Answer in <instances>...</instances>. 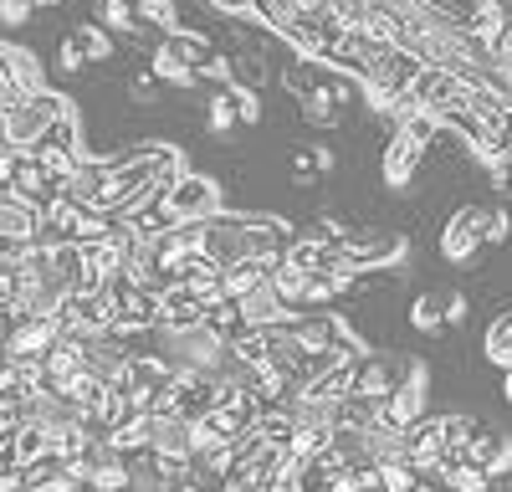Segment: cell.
Wrapping results in <instances>:
<instances>
[{
    "instance_id": "6da1fadb",
    "label": "cell",
    "mask_w": 512,
    "mask_h": 492,
    "mask_svg": "<svg viewBox=\"0 0 512 492\" xmlns=\"http://www.w3.org/2000/svg\"><path fill=\"white\" fill-rule=\"evenodd\" d=\"M487 216H492V205H461V211L446 221L441 231V257L451 267H472L482 257V246H487Z\"/></svg>"
},
{
    "instance_id": "7a4b0ae2",
    "label": "cell",
    "mask_w": 512,
    "mask_h": 492,
    "mask_svg": "<svg viewBox=\"0 0 512 492\" xmlns=\"http://www.w3.org/2000/svg\"><path fill=\"white\" fill-rule=\"evenodd\" d=\"M169 211H175L185 226H205V221H216L226 211V200H221V185L210 180V175H195L185 170L175 180V190H169Z\"/></svg>"
},
{
    "instance_id": "3957f363",
    "label": "cell",
    "mask_w": 512,
    "mask_h": 492,
    "mask_svg": "<svg viewBox=\"0 0 512 492\" xmlns=\"http://www.w3.org/2000/svg\"><path fill=\"white\" fill-rule=\"evenodd\" d=\"M333 257H338V267L344 272H374V267H384V262H400L405 257V236H390V231H354V236H344L333 246Z\"/></svg>"
},
{
    "instance_id": "277c9868",
    "label": "cell",
    "mask_w": 512,
    "mask_h": 492,
    "mask_svg": "<svg viewBox=\"0 0 512 492\" xmlns=\"http://www.w3.org/2000/svg\"><path fill=\"white\" fill-rule=\"evenodd\" d=\"M425 72V62L415 57V52H405V47H390V52H384V57H374L364 72H359V82H364V88H379L384 98H405L410 88H415V77Z\"/></svg>"
},
{
    "instance_id": "5b68a950",
    "label": "cell",
    "mask_w": 512,
    "mask_h": 492,
    "mask_svg": "<svg viewBox=\"0 0 512 492\" xmlns=\"http://www.w3.org/2000/svg\"><path fill=\"white\" fill-rule=\"evenodd\" d=\"M420 159H425V149L415 144V139H405V134H390V144H384V185L390 190H410L415 185V175H420Z\"/></svg>"
},
{
    "instance_id": "8992f818",
    "label": "cell",
    "mask_w": 512,
    "mask_h": 492,
    "mask_svg": "<svg viewBox=\"0 0 512 492\" xmlns=\"http://www.w3.org/2000/svg\"><path fill=\"white\" fill-rule=\"evenodd\" d=\"M205 298L190 293V287H169L159 298V328H205Z\"/></svg>"
},
{
    "instance_id": "52a82bcc",
    "label": "cell",
    "mask_w": 512,
    "mask_h": 492,
    "mask_svg": "<svg viewBox=\"0 0 512 492\" xmlns=\"http://www.w3.org/2000/svg\"><path fill=\"white\" fill-rule=\"evenodd\" d=\"M93 21L113 36H123L128 47H144V26H139V11L134 0H93Z\"/></svg>"
},
{
    "instance_id": "ba28073f",
    "label": "cell",
    "mask_w": 512,
    "mask_h": 492,
    "mask_svg": "<svg viewBox=\"0 0 512 492\" xmlns=\"http://www.w3.org/2000/svg\"><path fill=\"white\" fill-rule=\"evenodd\" d=\"M149 72L159 77V82H169V88H180V93H190V88H200V72L180 57V47L175 41H159L154 47V57H149Z\"/></svg>"
},
{
    "instance_id": "9c48e42d",
    "label": "cell",
    "mask_w": 512,
    "mask_h": 492,
    "mask_svg": "<svg viewBox=\"0 0 512 492\" xmlns=\"http://www.w3.org/2000/svg\"><path fill=\"white\" fill-rule=\"evenodd\" d=\"M241 318H246V328H277V323H287L297 313H287V303L277 298V287L267 282V287H256L251 298H241Z\"/></svg>"
},
{
    "instance_id": "30bf717a",
    "label": "cell",
    "mask_w": 512,
    "mask_h": 492,
    "mask_svg": "<svg viewBox=\"0 0 512 492\" xmlns=\"http://www.w3.org/2000/svg\"><path fill=\"white\" fill-rule=\"evenodd\" d=\"M149 451L154 457H190V421L149 416Z\"/></svg>"
},
{
    "instance_id": "8fae6325",
    "label": "cell",
    "mask_w": 512,
    "mask_h": 492,
    "mask_svg": "<svg viewBox=\"0 0 512 492\" xmlns=\"http://www.w3.org/2000/svg\"><path fill=\"white\" fill-rule=\"evenodd\" d=\"M328 446H333V431H328V426H297V431H292V441H287V451H292V467H308V462H318Z\"/></svg>"
},
{
    "instance_id": "7c38bea8",
    "label": "cell",
    "mask_w": 512,
    "mask_h": 492,
    "mask_svg": "<svg viewBox=\"0 0 512 492\" xmlns=\"http://www.w3.org/2000/svg\"><path fill=\"white\" fill-rule=\"evenodd\" d=\"M297 108H303V123H308V129H338V123H344V118H338L333 93H328V82H318V88H313L303 103H297Z\"/></svg>"
},
{
    "instance_id": "4fadbf2b",
    "label": "cell",
    "mask_w": 512,
    "mask_h": 492,
    "mask_svg": "<svg viewBox=\"0 0 512 492\" xmlns=\"http://www.w3.org/2000/svg\"><path fill=\"white\" fill-rule=\"evenodd\" d=\"M134 11L144 26H154L159 36H175L185 21H180V0H134Z\"/></svg>"
},
{
    "instance_id": "5bb4252c",
    "label": "cell",
    "mask_w": 512,
    "mask_h": 492,
    "mask_svg": "<svg viewBox=\"0 0 512 492\" xmlns=\"http://www.w3.org/2000/svg\"><path fill=\"white\" fill-rule=\"evenodd\" d=\"M241 123V113H236V98H231V88H221V93H210V103H205V129L216 134V139H226L231 129Z\"/></svg>"
},
{
    "instance_id": "9a60e30c",
    "label": "cell",
    "mask_w": 512,
    "mask_h": 492,
    "mask_svg": "<svg viewBox=\"0 0 512 492\" xmlns=\"http://www.w3.org/2000/svg\"><path fill=\"white\" fill-rule=\"evenodd\" d=\"M72 36H77V47L88 52V62H108V57L118 52V41H113V31H103L98 21H82V26H77Z\"/></svg>"
},
{
    "instance_id": "2e32d148",
    "label": "cell",
    "mask_w": 512,
    "mask_h": 492,
    "mask_svg": "<svg viewBox=\"0 0 512 492\" xmlns=\"http://www.w3.org/2000/svg\"><path fill=\"white\" fill-rule=\"evenodd\" d=\"M410 328H415V334H441V328H446V308L431 293H420L410 303Z\"/></svg>"
},
{
    "instance_id": "e0dca14e",
    "label": "cell",
    "mask_w": 512,
    "mask_h": 492,
    "mask_svg": "<svg viewBox=\"0 0 512 492\" xmlns=\"http://www.w3.org/2000/svg\"><path fill=\"white\" fill-rule=\"evenodd\" d=\"M231 354L241 364H251V369H267V334L262 328H241V334L231 339Z\"/></svg>"
},
{
    "instance_id": "ac0fdd59",
    "label": "cell",
    "mask_w": 512,
    "mask_h": 492,
    "mask_svg": "<svg viewBox=\"0 0 512 492\" xmlns=\"http://www.w3.org/2000/svg\"><path fill=\"white\" fill-rule=\"evenodd\" d=\"M231 67H236L241 88H262V82H267V52L262 47H246L241 57H231Z\"/></svg>"
},
{
    "instance_id": "d6986e66",
    "label": "cell",
    "mask_w": 512,
    "mask_h": 492,
    "mask_svg": "<svg viewBox=\"0 0 512 492\" xmlns=\"http://www.w3.org/2000/svg\"><path fill=\"white\" fill-rule=\"evenodd\" d=\"M313 67H318V62H303V57H292V62H287V67L277 72V77H282V88H287V93H292L297 103H303V98H308V93L318 88V82H313Z\"/></svg>"
},
{
    "instance_id": "ffe728a7",
    "label": "cell",
    "mask_w": 512,
    "mask_h": 492,
    "mask_svg": "<svg viewBox=\"0 0 512 492\" xmlns=\"http://www.w3.org/2000/svg\"><path fill=\"white\" fill-rule=\"evenodd\" d=\"M502 441H507L502 431H487V426H482V431L472 436V446H466V467H477V472H487V467H492V457H497V451H502Z\"/></svg>"
},
{
    "instance_id": "44dd1931",
    "label": "cell",
    "mask_w": 512,
    "mask_h": 492,
    "mask_svg": "<svg viewBox=\"0 0 512 492\" xmlns=\"http://www.w3.org/2000/svg\"><path fill=\"white\" fill-rule=\"evenodd\" d=\"M482 354H487V359H492V364L502 369V380L512 375V339L502 334V328H497V323L487 328V339H482Z\"/></svg>"
},
{
    "instance_id": "7402d4cb",
    "label": "cell",
    "mask_w": 512,
    "mask_h": 492,
    "mask_svg": "<svg viewBox=\"0 0 512 492\" xmlns=\"http://www.w3.org/2000/svg\"><path fill=\"white\" fill-rule=\"evenodd\" d=\"M221 446H231V441L210 426V421H195V426H190V457H195V462L210 457V451H221Z\"/></svg>"
},
{
    "instance_id": "603a6c76",
    "label": "cell",
    "mask_w": 512,
    "mask_h": 492,
    "mask_svg": "<svg viewBox=\"0 0 512 492\" xmlns=\"http://www.w3.org/2000/svg\"><path fill=\"white\" fill-rule=\"evenodd\" d=\"M441 492H497V487H492V477H487V472L461 467V472H451V477L441 482Z\"/></svg>"
},
{
    "instance_id": "cb8c5ba5",
    "label": "cell",
    "mask_w": 512,
    "mask_h": 492,
    "mask_svg": "<svg viewBox=\"0 0 512 492\" xmlns=\"http://www.w3.org/2000/svg\"><path fill=\"white\" fill-rule=\"evenodd\" d=\"M379 472H384V487H390V492H420L425 487V477L410 462H390V467H379Z\"/></svg>"
},
{
    "instance_id": "d4e9b609",
    "label": "cell",
    "mask_w": 512,
    "mask_h": 492,
    "mask_svg": "<svg viewBox=\"0 0 512 492\" xmlns=\"http://www.w3.org/2000/svg\"><path fill=\"white\" fill-rule=\"evenodd\" d=\"M231 98H236V113H241V123H246V129H251V123H262V118H267V108H262V93H256V88H241V82H236V88H231Z\"/></svg>"
},
{
    "instance_id": "484cf974",
    "label": "cell",
    "mask_w": 512,
    "mask_h": 492,
    "mask_svg": "<svg viewBox=\"0 0 512 492\" xmlns=\"http://www.w3.org/2000/svg\"><path fill=\"white\" fill-rule=\"evenodd\" d=\"M200 82H216V93H221V88H236V67H231V57H210V62L200 67Z\"/></svg>"
},
{
    "instance_id": "4316f807",
    "label": "cell",
    "mask_w": 512,
    "mask_h": 492,
    "mask_svg": "<svg viewBox=\"0 0 512 492\" xmlns=\"http://www.w3.org/2000/svg\"><path fill=\"white\" fill-rule=\"evenodd\" d=\"M128 103H159V77L154 72H134V82H128Z\"/></svg>"
},
{
    "instance_id": "83f0119b",
    "label": "cell",
    "mask_w": 512,
    "mask_h": 492,
    "mask_svg": "<svg viewBox=\"0 0 512 492\" xmlns=\"http://www.w3.org/2000/svg\"><path fill=\"white\" fill-rule=\"evenodd\" d=\"M507 241H512V211L492 205V216H487V246H507Z\"/></svg>"
},
{
    "instance_id": "f1b7e54d",
    "label": "cell",
    "mask_w": 512,
    "mask_h": 492,
    "mask_svg": "<svg viewBox=\"0 0 512 492\" xmlns=\"http://www.w3.org/2000/svg\"><path fill=\"white\" fill-rule=\"evenodd\" d=\"M88 67V52L77 47V36H62V47H57V72H82Z\"/></svg>"
},
{
    "instance_id": "f546056e",
    "label": "cell",
    "mask_w": 512,
    "mask_h": 492,
    "mask_svg": "<svg viewBox=\"0 0 512 492\" xmlns=\"http://www.w3.org/2000/svg\"><path fill=\"white\" fill-rule=\"evenodd\" d=\"M31 11H36L31 0H0V26H11V31H16V26L31 21Z\"/></svg>"
},
{
    "instance_id": "4dcf8cb0",
    "label": "cell",
    "mask_w": 512,
    "mask_h": 492,
    "mask_svg": "<svg viewBox=\"0 0 512 492\" xmlns=\"http://www.w3.org/2000/svg\"><path fill=\"white\" fill-rule=\"evenodd\" d=\"M441 308H446V328H461L466 318H472V298H466V293H451Z\"/></svg>"
},
{
    "instance_id": "1f68e13d",
    "label": "cell",
    "mask_w": 512,
    "mask_h": 492,
    "mask_svg": "<svg viewBox=\"0 0 512 492\" xmlns=\"http://www.w3.org/2000/svg\"><path fill=\"white\" fill-rule=\"evenodd\" d=\"M308 164H313L318 175H333V170H338V154H333L328 144H313V149H308Z\"/></svg>"
},
{
    "instance_id": "d6a6232c",
    "label": "cell",
    "mask_w": 512,
    "mask_h": 492,
    "mask_svg": "<svg viewBox=\"0 0 512 492\" xmlns=\"http://www.w3.org/2000/svg\"><path fill=\"white\" fill-rule=\"evenodd\" d=\"M487 477H492V482H502V477H512V436L502 441V451H497V457H492V467H487Z\"/></svg>"
},
{
    "instance_id": "836d02e7",
    "label": "cell",
    "mask_w": 512,
    "mask_h": 492,
    "mask_svg": "<svg viewBox=\"0 0 512 492\" xmlns=\"http://www.w3.org/2000/svg\"><path fill=\"white\" fill-rule=\"evenodd\" d=\"M328 93H333L338 108H354V98H359V88H354V82H344V77H333V82H328Z\"/></svg>"
},
{
    "instance_id": "e575fe53",
    "label": "cell",
    "mask_w": 512,
    "mask_h": 492,
    "mask_svg": "<svg viewBox=\"0 0 512 492\" xmlns=\"http://www.w3.org/2000/svg\"><path fill=\"white\" fill-rule=\"evenodd\" d=\"M354 482H359V492H390V487H384V472H379V467H359Z\"/></svg>"
},
{
    "instance_id": "d590c367",
    "label": "cell",
    "mask_w": 512,
    "mask_h": 492,
    "mask_svg": "<svg viewBox=\"0 0 512 492\" xmlns=\"http://www.w3.org/2000/svg\"><path fill=\"white\" fill-rule=\"evenodd\" d=\"M210 6H216V11H226V16H251V6H256V0H210Z\"/></svg>"
},
{
    "instance_id": "8d00e7d4",
    "label": "cell",
    "mask_w": 512,
    "mask_h": 492,
    "mask_svg": "<svg viewBox=\"0 0 512 492\" xmlns=\"http://www.w3.org/2000/svg\"><path fill=\"white\" fill-rule=\"evenodd\" d=\"M267 492H303V482H297V467H287V472H282Z\"/></svg>"
},
{
    "instance_id": "74e56055",
    "label": "cell",
    "mask_w": 512,
    "mask_h": 492,
    "mask_svg": "<svg viewBox=\"0 0 512 492\" xmlns=\"http://www.w3.org/2000/svg\"><path fill=\"white\" fill-rule=\"evenodd\" d=\"M482 6H487V11H492V16L507 26V31H512V0H482Z\"/></svg>"
},
{
    "instance_id": "f35d334b",
    "label": "cell",
    "mask_w": 512,
    "mask_h": 492,
    "mask_svg": "<svg viewBox=\"0 0 512 492\" xmlns=\"http://www.w3.org/2000/svg\"><path fill=\"white\" fill-rule=\"evenodd\" d=\"M318 180H323L318 170H292V185H297V190H313Z\"/></svg>"
},
{
    "instance_id": "ab89813d",
    "label": "cell",
    "mask_w": 512,
    "mask_h": 492,
    "mask_svg": "<svg viewBox=\"0 0 512 492\" xmlns=\"http://www.w3.org/2000/svg\"><path fill=\"white\" fill-rule=\"evenodd\" d=\"M492 323H497V328H502V334H507V339H512V308H502V313H497V318H492Z\"/></svg>"
},
{
    "instance_id": "60d3db41",
    "label": "cell",
    "mask_w": 512,
    "mask_h": 492,
    "mask_svg": "<svg viewBox=\"0 0 512 492\" xmlns=\"http://www.w3.org/2000/svg\"><path fill=\"white\" fill-rule=\"evenodd\" d=\"M57 6H67V0H36V11H57Z\"/></svg>"
},
{
    "instance_id": "b9f144b4",
    "label": "cell",
    "mask_w": 512,
    "mask_h": 492,
    "mask_svg": "<svg viewBox=\"0 0 512 492\" xmlns=\"http://www.w3.org/2000/svg\"><path fill=\"white\" fill-rule=\"evenodd\" d=\"M502 400H507V405H512V375H507V380H502Z\"/></svg>"
},
{
    "instance_id": "7bdbcfd3",
    "label": "cell",
    "mask_w": 512,
    "mask_h": 492,
    "mask_svg": "<svg viewBox=\"0 0 512 492\" xmlns=\"http://www.w3.org/2000/svg\"><path fill=\"white\" fill-rule=\"evenodd\" d=\"M507 67H512V41H507Z\"/></svg>"
},
{
    "instance_id": "ee69618b",
    "label": "cell",
    "mask_w": 512,
    "mask_h": 492,
    "mask_svg": "<svg viewBox=\"0 0 512 492\" xmlns=\"http://www.w3.org/2000/svg\"><path fill=\"white\" fill-rule=\"evenodd\" d=\"M226 492H241V487H226Z\"/></svg>"
},
{
    "instance_id": "f6af8a7d",
    "label": "cell",
    "mask_w": 512,
    "mask_h": 492,
    "mask_svg": "<svg viewBox=\"0 0 512 492\" xmlns=\"http://www.w3.org/2000/svg\"><path fill=\"white\" fill-rule=\"evenodd\" d=\"M31 6H36V0H31Z\"/></svg>"
}]
</instances>
